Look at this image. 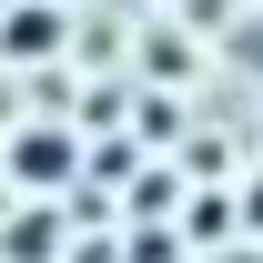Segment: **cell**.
<instances>
[{
  "instance_id": "obj_1",
  "label": "cell",
  "mask_w": 263,
  "mask_h": 263,
  "mask_svg": "<svg viewBox=\"0 0 263 263\" xmlns=\"http://www.w3.org/2000/svg\"><path fill=\"white\" fill-rule=\"evenodd\" d=\"M71 162H81L71 132H21V142H10V172H21V182H71Z\"/></svg>"
},
{
  "instance_id": "obj_2",
  "label": "cell",
  "mask_w": 263,
  "mask_h": 263,
  "mask_svg": "<svg viewBox=\"0 0 263 263\" xmlns=\"http://www.w3.org/2000/svg\"><path fill=\"white\" fill-rule=\"evenodd\" d=\"M51 41H61V21H51V10H10V21H0V51H10V61H41Z\"/></svg>"
},
{
  "instance_id": "obj_3",
  "label": "cell",
  "mask_w": 263,
  "mask_h": 263,
  "mask_svg": "<svg viewBox=\"0 0 263 263\" xmlns=\"http://www.w3.org/2000/svg\"><path fill=\"white\" fill-rule=\"evenodd\" d=\"M10 253H21V263H41V253H51V213H21V233H10Z\"/></svg>"
},
{
  "instance_id": "obj_4",
  "label": "cell",
  "mask_w": 263,
  "mask_h": 263,
  "mask_svg": "<svg viewBox=\"0 0 263 263\" xmlns=\"http://www.w3.org/2000/svg\"><path fill=\"white\" fill-rule=\"evenodd\" d=\"M253 233H263V193H253Z\"/></svg>"
}]
</instances>
